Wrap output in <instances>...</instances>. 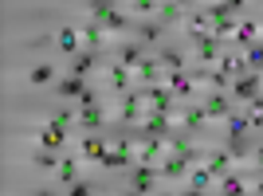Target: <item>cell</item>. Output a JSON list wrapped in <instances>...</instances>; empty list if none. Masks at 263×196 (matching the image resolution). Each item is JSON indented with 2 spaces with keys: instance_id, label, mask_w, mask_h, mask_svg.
<instances>
[{
  "instance_id": "obj_1",
  "label": "cell",
  "mask_w": 263,
  "mask_h": 196,
  "mask_svg": "<svg viewBox=\"0 0 263 196\" xmlns=\"http://www.w3.org/2000/svg\"><path fill=\"white\" fill-rule=\"evenodd\" d=\"M87 20H95L106 35L110 32H130V28H138L134 16H126L118 4H106V0H90V4H87Z\"/></svg>"
},
{
  "instance_id": "obj_2",
  "label": "cell",
  "mask_w": 263,
  "mask_h": 196,
  "mask_svg": "<svg viewBox=\"0 0 263 196\" xmlns=\"http://www.w3.org/2000/svg\"><path fill=\"white\" fill-rule=\"evenodd\" d=\"M114 114H118V126H122V130H134V126H142V118H145L142 87H134V90H126V94H118V106H114Z\"/></svg>"
},
{
  "instance_id": "obj_3",
  "label": "cell",
  "mask_w": 263,
  "mask_h": 196,
  "mask_svg": "<svg viewBox=\"0 0 263 196\" xmlns=\"http://www.w3.org/2000/svg\"><path fill=\"white\" fill-rule=\"evenodd\" d=\"M177 126L189 133H204L209 130V114H204V106H200V98L197 102H181L177 106Z\"/></svg>"
},
{
  "instance_id": "obj_4",
  "label": "cell",
  "mask_w": 263,
  "mask_h": 196,
  "mask_svg": "<svg viewBox=\"0 0 263 196\" xmlns=\"http://www.w3.org/2000/svg\"><path fill=\"white\" fill-rule=\"evenodd\" d=\"M75 130H83V133H106L110 130V114H106V106H79V122H75Z\"/></svg>"
},
{
  "instance_id": "obj_5",
  "label": "cell",
  "mask_w": 263,
  "mask_h": 196,
  "mask_svg": "<svg viewBox=\"0 0 263 196\" xmlns=\"http://www.w3.org/2000/svg\"><path fill=\"white\" fill-rule=\"evenodd\" d=\"M138 130V126H134ZM169 153V142L165 138H149V133L138 130V165H161V157Z\"/></svg>"
},
{
  "instance_id": "obj_6",
  "label": "cell",
  "mask_w": 263,
  "mask_h": 196,
  "mask_svg": "<svg viewBox=\"0 0 263 196\" xmlns=\"http://www.w3.org/2000/svg\"><path fill=\"white\" fill-rule=\"evenodd\" d=\"M161 181L157 177V165H134L126 173V188H134L138 196H154V185Z\"/></svg>"
},
{
  "instance_id": "obj_7",
  "label": "cell",
  "mask_w": 263,
  "mask_h": 196,
  "mask_svg": "<svg viewBox=\"0 0 263 196\" xmlns=\"http://www.w3.org/2000/svg\"><path fill=\"white\" fill-rule=\"evenodd\" d=\"M200 106H204L209 122H228L236 102H232V94H224V90H209V94H200Z\"/></svg>"
},
{
  "instance_id": "obj_8",
  "label": "cell",
  "mask_w": 263,
  "mask_h": 196,
  "mask_svg": "<svg viewBox=\"0 0 263 196\" xmlns=\"http://www.w3.org/2000/svg\"><path fill=\"white\" fill-rule=\"evenodd\" d=\"M228 94H232V102H243V106H248L252 98L263 94V75H259V71H248L243 79H236V83H232Z\"/></svg>"
},
{
  "instance_id": "obj_9",
  "label": "cell",
  "mask_w": 263,
  "mask_h": 196,
  "mask_svg": "<svg viewBox=\"0 0 263 196\" xmlns=\"http://www.w3.org/2000/svg\"><path fill=\"white\" fill-rule=\"evenodd\" d=\"M106 71H110V75H106L110 94H126V90H134V87H138V75H134L130 67H122L118 59H110V63H106Z\"/></svg>"
},
{
  "instance_id": "obj_10",
  "label": "cell",
  "mask_w": 263,
  "mask_h": 196,
  "mask_svg": "<svg viewBox=\"0 0 263 196\" xmlns=\"http://www.w3.org/2000/svg\"><path fill=\"white\" fill-rule=\"evenodd\" d=\"M67 138H71V130H63V126H55V122H40V126H35V142H40V149H63L67 145Z\"/></svg>"
},
{
  "instance_id": "obj_11",
  "label": "cell",
  "mask_w": 263,
  "mask_h": 196,
  "mask_svg": "<svg viewBox=\"0 0 263 196\" xmlns=\"http://www.w3.org/2000/svg\"><path fill=\"white\" fill-rule=\"evenodd\" d=\"M165 87L177 94V102H197V83L189 71H165Z\"/></svg>"
},
{
  "instance_id": "obj_12",
  "label": "cell",
  "mask_w": 263,
  "mask_h": 196,
  "mask_svg": "<svg viewBox=\"0 0 263 196\" xmlns=\"http://www.w3.org/2000/svg\"><path fill=\"white\" fill-rule=\"evenodd\" d=\"M193 51H197V67H212L224 55V44L209 32V35H200V40H193Z\"/></svg>"
},
{
  "instance_id": "obj_13",
  "label": "cell",
  "mask_w": 263,
  "mask_h": 196,
  "mask_svg": "<svg viewBox=\"0 0 263 196\" xmlns=\"http://www.w3.org/2000/svg\"><path fill=\"white\" fill-rule=\"evenodd\" d=\"M55 47L67 55V59H75L79 51H83V35H79V28L75 24H63L59 32H55Z\"/></svg>"
},
{
  "instance_id": "obj_14",
  "label": "cell",
  "mask_w": 263,
  "mask_h": 196,
  "mask_svg": "<svg viewBox=\"0 0 263 196\" xmlns=\"http://www.w3.org/2000/svg\"><path fill=\"white\" fill-rule=\"evenodd\" d=\"M157 83H165V67L157 55H145L138 63V87H157Z\"/></svg>"
},
{
  "instance_id": "obj_15",
  "label": "cell",
  "mask_w": 263,
  "mask_h": 196,
  "mask_svg": "<svg viewBox=\"0 0 263 196\" xmlns=\"http://www.w3.org/2000/svg\"><path fill=\"white\" fill-rule=\"evenodd\" d=\"M106 149H110V133H87V138H83V145H79V157L99 165Z\"/></svg>"
},
{
  "instance_id": "obj_16",
  "label": "cell",
  "mask_w": 263,
  "mask_h": 196,
  "mask_svg": "<svg viewBox=\"0 0 263 196\" xmlns=\"http://www.w3.org/2000/svg\"><path fill=\"white\" fill-rule=\"evenodd\" d=\"M189 169H193V165H189L185 157H177V153H165L161 165H157V177H161V181H181V177H189Z\"/></svg>"
},
{
  "instance_id": "obj_17",
  "label": "cell",
  "mask_w": 263,
  "mask_h": 196,
  "mask_svg": "<svg viewBox=\"0 0 263 196\" xmlns=\"http://www.w3.org/2000/svg\"><path fill=\"white\" fill-rule=\"evenodd\" d=\"M79 35H83V47H87V51H102V47H110V35L102 32L95 20H83V24H79Z\"/></svg>"
},
{
  "instance_id": "obj_18",
  "label": "cell",
  "mask_w": 263,
  "mask_h": 196,
  "mask_svg": "<svg viewBox=\"0 0 263 196\" xmlns=\"http://www.w3.org/2000/svg\"><path fill=\"white\" fill-rule=\"evenodd\" d=\"M161 35H165V28H161L157 20H138V28H134V40H138V44H142L145 51L161 44Z\"/></svg>"
},
{
  "instance_id": "obj_19",
  "label": "cell",
  "mask_w": 263,
  "mask_h": 196,
  "mask_svg": "<svg viewBox=\"0 0 263 196\" xmlns=\"http://www.w3.org/2000/svg\"><path fill=\"white\" fill-rule=\"evenodd\" d=\"M87 90H90V83H87V79H79V75H63L59 83H55V94L67 98V102H71V98L79 102V98L87 94Z\"/></svg>"
},
{
  "instance_id": "obj_20",
  "label": "cell",
  "mask_w": 263,
  "mask_h": 196,
  "mask_svg": "<svg viewBox=\"0 0 263 196\" xmlns=\"http://www.w3.org/2000/svg\"><path fill=\"white\" fill-rule=\"evenodd\" d=\"M114 47H118V63H122V67H130V71H138V63L149 55L142 44H138V40H122V44H114Z\"/></svg>"
},
{
  "instance_id": "obj_21",
  "label": "cell",
  "mask_w": 263,
  "mask_h": 196,
  "mask_svg": "<svg viewBox=\"0 0 263 196\" xmlns=\"http://www.w3.org/2000/svg\"><path fill=\"white\" fill-rule=\"evenodd\" d=\"M232 153H224V149H209L204 153V169L212 173V181H220V177H228L232 173Z\"/></svg>"
},
{
  "instance_id": "obj_22",
  "label": "cell",
  "mask_w": 263,
  "mask_h": 196,
  "mask_svg": "<svg viewBox=\"0 0 263 196\" xmlns=\"http://www.w3.org/2000/svg\"><path fill=\"white\" fill-rule=\"evenodd\" d=\"M216 196H252V185L232 169L228 177H220V181H216Z\"/></svg>"
},
{
  "instance_id": "obj_23",
  "label": "cell",
  "mask_w": 263,
  "mask_h": 196,
  "mask_svg": "<svg viewBox=\"0 0 263 196\" xmlns=\"http://www.w3.org/2000/svg\"><path fill=\"white\" fill-rule=\"evenodd\" d=\"M79 165H83V157L79 153H67V157H59V169H55V177H59V185H79L83 177H79Z\"/></svg>"
},
{
  "instance_id": "obj_24",
  "label": "cell",
  "mask_w": 263,
  "mask_h": 196,
  "mask_svg": "<svg viewBox=\"0 0 263 196\" xmlns=\"http://www.w3.org/2000/svg\"><path fill=\"white\" fill-rule=\"evenodd\" d=\"M259 40H263V28H259L255 20H240V32L232 35V44L240 47V51H248V47L259 44Z\"/></svg>"
},
{
  "instance_id": "obj_25",
  "label": "cell",
  "mask_w": 263,
  "mask_h": 196,
  "mask_svg": "<svg viewBox=\"0 0 263 196\" xmlns=\"http://www.w3.org/2000/svg\"><path fill=\"white\" fill-rule=\"evenodd\" d=\"M216 67L224 71V75H232V83H236V79H243L248 71H252L243 55H232V51H224V55H220V59H216Z\"/></svg>"
},
{
  "instance_id": "obj_26",
  "label": "cell",
  "mask_w": 263,
  "mask_h": 196,
  "mask_svg": "<svg viewBox=\"0 0 263 196\" xmlns=\"http://www.w3.org/2000/svg\"><path fill=\"white\" fill-rule=\"evenodd\" d=\"M99 59H102V51H87V47H83V51H79L75 59H71V71H67V75H79V79H87L90 71L99 67Z\"/></svg>"
},
{
  "instance_id": "obj_27",
  "label": "cell",
  "mask_w": 263,
  "mask_h": 196,
  "mask_svg": "<svg viewBox=\"0 0 263 196\" xmlns=\"http://www.w3.org/2000/svg\"><path fill=\"white\" fill-rule=\"evenodd\" d=\"M185 32L193 35V40L209 35V32H212V20H209V12H204V8H193V12L185 16Z\"/></svg>"
},
{
  "instance_id": "obj_28",
  "label": "cell",
  "mask_w": 263,
  "mask_h": 196,
  "mask_svg": "<svg viewBox=\"0 0 263 196\" xmlns=\"http://www.w3.org/2000/svg\"><path fill=\"white\" fill-rule=\"evenodd\" d=\"M59 79H63V75H59V71H55L47 59H44V63H35L32 71H28V83H32V87H55Z\"/></svg>"
},
{
  "instance_id": "obj_29",
  "label": "cell",
  "mask_w": 263,
  "mask_h": 196,
  "mask_svg": "<svg viewBox=\"0 0 263 196\" xmlns=\"http://www.w3.org/2000/svg\"><path fill=\"white\" fill-rule=\"evenodd\" d=\"M185 16H189L185 4H173V0H165L161 12H157V24H161V28H169V24H185Z\"/></svg>"
},
{
  "instance_id": "obj_30",
  "label": "cell",
  "mask_w": 263,
  "mask_h": 196,
  "mask_svg": "<svg viewBox=\"0 0 263 196\" xmlns=\"http://www.w3.org/2000/svg\"><path fill=\"white\" fill-rule=\"evenodd\" d=\"M248 130H252V126H248V114H243V110H232L228 122H224V133H228V138H248Z\"/></svg>"
},
{
  "instance_id": "obj_31",
  "label": "cell",
  "mask_w": 263,
  "mask_h": 196,
  "mask_svg": "<svg viewBox=\"0 0 263 196\" xmlns=\"http://www.w3.org/2000/svg\"><path fill=\"white\" fill-rule=\"evenodd\" d=\"M185 181H189V188H200V192H209V188L216 185V181H212V173H209V169H204V165H193Z\"/></svg>"
},
{
  "instance_id": "obj_32",
  "label": "cell",
  "mask_w": 263,
  "mask_h": 196,
  "mask_svg": "<svg viewBox=\"0 0 263 196\" xmlns=\"http://www.w3.org/2000/svg\"><path fill=\"white\" fill-rule=\"evenodd\" d=\"M157 59H161V67H165V71H189V67H185V55L177 51V47H169V44H165L161 51H157Z\"/></svg>"
},
{
  "instance_id": "obj_33",
  "label": "cell",
  "mask_w": 263,
  "mask_h": 196,
  "mask_svg": "<svg viewBox=\"0 0 263 196\" xmlns=\"http://www.w3.org/2000/svg\"><path fill=\"white\" fill-rule=\"evenodd\" d=\"M224 153H232V161H248V142L243 138H228L224 133V145H220Z\"/></svg>"
},
{
  "instance_id": "obj_34",
  "label": "cell",
  "mask_w": 263,
  "mask_h": 196,
  "mask_svg": "<svg viewBox=\"0 0 263 196\" xmlns=\"http://www.w3.org/2000/svg\"><path fill=\"white\" fill-rule=\"evenodd\" d=\"M32 165H35V169H44V173H55V169H59V157H55L51 149H35Z\"/></svg>"
},
{
  "instance_id": "obj_35",
  "label": "cell",
  "mask_w": 263,
  "mask_h": 196,
  "mask_svg": "<svg viewBox=\"0 0 263 196\" xmlns=\"http://www.w3.org/2000/svg\"><path fill=\"white\" fill-rule=\"evenodd\" d=\"M130 8H134V20H145V16H157L161 4H157V0H134Z\"/></svg>"
},
{
  "instance_id": "obj_36",
  "label": "cell",
  "mask_w": 263,
  "mask_h": 196,
  "mask_svg": "<svg viewBox=\"0 0 263 196\" xmlns=\"http://www.w3.org/2000/svg\"><path fill=\"white\" fill-rule=\"evenodd\" d=\"M243 59H248V67H252V71H259V75H263V40L248 47V51H243Z\"/></svg>"
},
{
  "instance_id": "obj_37",
  "label": "cell",
  "mask_w": 263,
  "mask_h": 196,
  "mask_svg": "<svg viewBox=\"0 0 263 196\" xmlns=\"http://www.w3.org/2000/svg\"><path fill=\"white\" fill-rule=\"evenodd\" d=\"M67 196H99V188L90 185V181H79V185L67 188Z\"/></svg>"
},
{
  "instance_id": "obj_38",
  "label": "cell",
  "mask_w": 263,
  "mask_h": 196,
  "mask_svg": "<svg viewBox=\"0 0 263 196\" xmlns=\"http://www.w3.org/2000/svg\"><path fill=\"white\" fill-rule=\"evenodd\" d=\"M51 44H55V35H47V32L40 35V40H32V47H51Z\"/></svg>"
},
{
  "instance_id": "obj_39",
  "label": "cell",
  "mask_w": 263,
  "mask_h": 196,
  "mask_svg": "<svg viewBox=\"0 0 263 196\" xmlns=\"http://www.w3.org/2000/svg\"><path fill=\"white\" fill-rule=\"evenodd\" d=\"M252 161H255V173H259V177H263V145H259V149H255V153H252Z\"/></svg>"
},
{
  "instance_id": "obj_40",
  "label": "cell",
  "mask_w": 263,
  "mask_h": 196,
  "mask_svg": "<svg viewBox=\"0 0 263 196\" xmlns=\"http://www.w3.org/2000/svg\"><path fill=\"white\" fill-rule=\"evenodd\" d=\"M177 196H209V192H200V188H181Z\"/></svg>"
},
{
  "instance_id": "obj_41",
  "label": "cell",
  "mask_w": 263,
  "mask_h": 196,
  "mask_svg": "<svg viewBox=\"0 0 263 196\" xmlns=\"http://www.w3.org/2000/svg\"><path fill=\"white\" fill-rule=\"evenodd\" d=\"M35 196H55V192H51V188H40V192H35Z\"/></svg>"
},
{
  "instance_id": "obj_42",
  "label": "cell",
  "mask_w": 263,
  "mask_h": 196,
  "mask_svg": "<svg viewBox=\"0 0 263 196\" xmlns=\"http://www.w3.org/2000/svg\"><path fill=\"white\" fill-rule=\"evenodd\" d=\"M118 196H138V192H134V188H126V192H118Z\"/></svg>"
},
{
  "instance_id": "obj_43",
  "label": "cell",
  "mask_w": 263,
  "mask_h": 196,
  "mask_svg": "<svg viewBox=\"0 0 263 196\" xmlns=\"http://www.w3.org/2000/svg\"><path fill=\"white\" fill-rule=\"evenodd\" d=\"M161 196H177V192H161Z\"/></svg>"
}]
</instances>
